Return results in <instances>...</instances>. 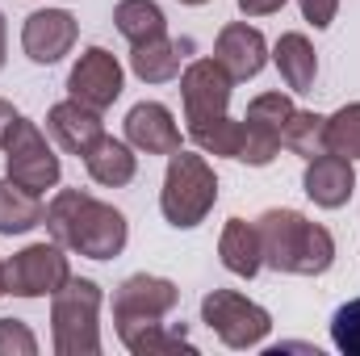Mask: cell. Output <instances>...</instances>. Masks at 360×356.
Returning <instances> with one entry per match:
<instances>
[{"instance_id":"cell-1","label":"cell","mask_w":360,"mask_h":356,"mask_svg":"<svg viewBox=\"0 0 360 356\" xmlns=\"http://www.w3.org/2000/svg\"><path fill=\"white\" fill-rule=\"evenodd\" d=\"M46 231L59 248L89 256V260H113L122 256L130 227L126 214L109 201H96L84 189H59L46 205Z\"/></svg>"},{"instance_id":"cell-2","label":"cell","mask_w":360,"mask_h":356,"mask_svg":"<svg viewBox=\"0 0 360 356\" xmlns=\"http://www.w3.org/2000/svg\"><path fill=\"white\" fill-rule=\"evenodd\" d=\"M264 265L293 276H323L335 265V239L327 227L310 222L297 210H264L256 218Z\"/></svg>"},{"instance_id":"cell-3","label":"cell","mask_w":360,"mask_h":356,"mask_svg":"<svg viewBox=\"0 0 360 356\" xmlns=\"http://www.w3.org/2000/svg\"><path fill=\"white\" fill-rule=\"evenodd\" d=\"M101 285L89 276H68L59 293H51V344L59 356L101 352Z\"/></svg>"},{"instance_id":"cell-4","label":"cell","mask_w":360,"mask_h":356,"mask_svg":"<svg viewBox=\"0 0 360 356\" xmlns=\"http://www.w3.org/2000/svg\"><path fill=\"white\" fill-rule=\"evenodd\" d=\"M218 201V177L210 168L205 155H193L180 147L176 155H168V172L160 189V210L176 231H193L197 222H205V214Z\"/></svg>"},{"instance_id":"cell-5","label":"cell","mask_w":360,"mask_h":356,"mask_svg":"<svg viewBox=\"0 0 360 356\" xmlns=\"http://www.w3.org/2000/svg\"><path fill=\"white\" fill-rule=\"evenodd\" d=\"M201 323H205L226 348H235V352L260 348L272 331L269 310H264L260 302L235 293V289H214V293H205V298H201Z\"/></svg>"},{"instance_id":"cell-6","label":"cell","mask_w":360,"mask_h":356,"mask_svg":"<svg viewBox=\"0 0 360 356\" xmlns=\"http://www.w3.org/2000/svg\"><path fill=\"white\" fill-rule=\"evenodd\" d=\"M235 80L222 72L218 59H193L180 72V101H184V122H188V139H197L201 130H210L214 122L226 117Z\"/></svg>"},{"instance_id":"cell-7","label":"cell","mask_w":360,"mask_h":356,"mask_svg":"<svg viewBox=\"0 0 360 356\" xmlns=\"http://www.w3.org/2000/svg\"><path fill=\"white\" fill-rule=\"evenodd\" d=\"M180 302V289L168 276H151V272H134L117 285L113 293V323H117V340H126L130 331L160 323L164 314H172Z\"/></svg>"},{"instance_id":"cell-8","label":"cell","mask_w":360,"mask_h":356,"mask_svg":"<svg viewBox=\"0 0 360 356\" xmlns=\"http://www.w3.org/2000/svg\"><path fill=\"white\" fill-rule=\"evenodd\" d=\"M72 265L59 243H30L4 260V293L13 298H51L68 285Z\"/></svg>"},{"instance_id":"cell-9","label":"cell","mask_w":360,"mask_h":356,"mask_svg":"<svg viewBox=\"0 0 360 356\" xmlns=\"http://www.w3.org/2000/svg\"><path fill=\"white\" fill-rule=\"evenodd\" d=\"M4 164H8V177L17 180V184H25L30 193H46V189H55L59 184V155L51 151V143H46V134L34 126V122H17L13 126V134H8V143H4Z\"/></svg>"},{"instance_id":"cell-10","label":"cell","mask_w":360,"mask_h":356,"mask_svg":"<svg viewBox=\"0 0 360 356\" xmlns=\"http://www.w3.org/2000/svg\"><path fill=\"white\" fill-rule=\"evenodd\" d=\"M122 80H126V72H122L117 55H109L105 46H89V51H80L76 68L68 72V92H72V101L105 113L122 96Z\"/></svg>"},{"instance_id":"cell-11","label":"cell","mask_w":360,"mask_h":356,"mask_svg":"<svg viewBox=\"0 0 360 356\" xmlns=\"http://www.w3.org/2000/svg\"><path fill=\"white\" fill-rule=\"evenodd\" d=\"M76 34H80V25L68 8H38L21 25V51L34 63H59L76 46Z\"/></svg>"},{"instance_id":"cell-12","label":"cell","mask_w":360,"mask_h":356,"mask_svg":"<svg viewBox=\"0 0 360 356\" xmlns=\"http://www.w3.org/2000/svg\"><path fill=\"white\" fill-rule=\"evenodd\" d=\"M214 59H218L222 72L239 84V80H252V76L264 72V63H269V42H264V34H260L256 25L231 21V25H222V34H218V42H214Z\"/></svg>"},{"instance_id":"cell-13","label":"cell","mask_w":360,"mask_h":356,"mask_svg":"<svg viewBox=\"0 0 360 356\" xmlns=\"http://www.w3.org/2000/svg\"><path fill=\"white\" fill-rule=\"evenodd\" d=\"M126 143L143 155H176L180 151V126L168 105L160 101H139L126 113Z\"/></svg>"},{"instance_id":"cell-14","label":"cell","mask_w":360,"mask_h":356,"mask_svg":"<svg viewBox=\"0 0 360 356\" xmlns=\"http://www.w3.org/2000/svg\"><path fill=\"white\" fill-rule=\"evenodd\" d=\"M306 197L319 205V210H340L352 201V189H356V168L352 160L335 155V151H323L314 160H306V177H302Z\"/></svg>"},{"instance_id":"cell-15","label":"cell","mask_w":360,"mask_h":356,"mask_svg":"<svg viewBox=\"0 0 360 356\" xmlns=\"http://www.w3.org/2000/svg\"><path fill=\"white\" fill-rule=\"evenodd\" d=\"M46 130H51V139L68 151V155H89L92 147L105 139V122H101V113L89 109V105H80V101H59V105H51V113H46Z\"/></svg>"},{"instance_id":"cell-16","label":"cell","mask_w":360,"mask_h":356,"mask_svg":"<svg viewBox=\"0 0 360 356\" xmlns=\"http://www.w3.org/2000/svg\"><path fill=\"white\" fill-rule=\"evenodd\" d=\"M218 256H222V268H226V272H235V276H256V272L264 268V248H260L256 222L231 218V222L222 227Z\"/></svg>"},{"instance_id":"cell-17","label":"cell","mask_w":360,"mask_h":356,"mask_svg":"<svg viewBox=\"0 0 360 356\" xmlns=\"http://www.w3.org/2000/svg\"><path fill=\"white\" fill-rule=\"evenodd\" d=\"M272 63H276V72H281V80H285L289 92H310L314 89L319 55H314V46H310L306 34H297V30H293V34H281L276 46H272Z\"/></svg>"},{"instance_id":"cell-18","label":"cell","mask_w":360,"mask_h":356,"mask_svg":"<svg viewBox=\"0 0 360 356\" xmlns=\"http://www.w3.org/2000/svg\"><path fill=\"white\" fill-rule=\"evenodd\" d=\"M84 168H89V177L96 180V184H105V189H122V184H130L134 172H139V155H134L130 143L105 134L89 155H84Z\"/></svg>"},{"instance_id":"cell-19","label":"cell","mask_w":360,"mask_h":356,"mask_svg":"<svg viewBox=\"0 0 360 356\" xmlns=\"http://www.w3.org/2000/svg\"><path fill=\"white\" fill-rule=\"evenodd\" d=\"M42 222H46L42 197L30 193L25 184H17L13 177L0 180V235H25Z\"/></svg>"},{"instance_id":"cell-20","label":"cell","mask_w":360,"mask_h":356,"mask_svg":"<svg viewBox=\"0 0 360 356\" xmlns=\"http://www.w3.org/2000/svg\"><path fill=\"white\" fill-rule=\"evenodd\" d=\"M130 72L143 84H168V80H176L180 76V46L168 34H160L151 42H139L134 55H130Z\"/></svg>"},{"instance_id":"cell-21","label":"cell","mask_w":360,"mask_h":356,"mask_svg":"<svg viewBox=\"0 0 360 356\" xmlns=\"http://www.w3.org/2000/svg\"><path fill=\"white\" fill-rule=\"evenodd\" d=\"M113 25H117V34H122L130 46L168 34V17H164V8H160L155 0H122V4L113 8Z\"/></svg>"},{"instance_id":"cell-22","label":"cell","mask_w":360,"mask_h":356,"mask_svg":"<svg viewBox=\"0 0 360 356\" xmlns=\"http://www.w3.org/2000/svg\"><path fill=\"white\" fill-rule=\"evenodd\" d=\"M281 147H289L302 160H314L327 151V117L314 109H293L285 130H281Z\"/></svg>"},{"instance_id":"cell-23","label":"cell","mask_w":360,"mask_h":356,"mask_svg":"<svg viewBox=\"0 0 360 356\" xmlns=\"http://www.w3.org/2000/svg\"><path fill=\"white\" fill-rule=\"evenodd\" d=\"M281 151V130L269 122H256V117H243V134H239V164H252V168H264L276 160Z\"/></svg>"},{"instance_id":"cell-24","label":"cell","mask_w":360,"mask_h":356,"mask_svg":"<svg viewBox=\"0 0 360 356\" xmlns=\"http://www.w3.org/2000/svg\"><path fill=\"white\" fill-rule=\"evenodd\" d=\"M122 344H126L134 356H168V352H180V348H184V352H193V344H188L184 327H180V331H168L164 323H147V327L130 331Z\"/></svg>"},{"instance_id":"cell-25","label":"cell","mask_w":360,"mask_h":356,"mask_svg":"<svg viewBox=\"0 0 360 356\" xmlns=\"http://www.w3.org/2000/svg\"><path fill=\"white\" fill-rule=\"evenodd\" d=\"M327 151H335L344 160H360V101L327 117Z\"/></svg>"},{"instance_id":"cell-26","label":"cell","mask_w":360,"mask_h":356,"mask_svg":"<svg viewBox=\"0 0 360 356\" xmlns=\"http://www.w3.org/2000/svg\"><path fill=\"white\" fill-rule=\"evenodd\" d=\"M239 134H243V122H235V117L226 113L222 122H214L210 130H201L193 143H197L205 155H231V160H235V155H239Z\"/></svg>"},{"instance_id":"cell-27","label":"cell","mask_w":360,"mask_h":356,"mask_svg":"<svg viewBox=\"0 0 360 356\" xmlns=\"http://www.w3.org/2000/svg\"><path fill=\"white\" fill-rule=\"evenodd\" d=\"M331 344L344 356H360V298H352L348 306L335 310V319H331Z\"/></svg>"},{"instance_id":"cell-28","label":"cell","mask_w":360,"mask_h":356,"mask_svg":"<svg viewBox=\"0 0 360 356\" xmlns=\"http://www.w3.org/2000/svg\"><path fill=\"white\" fill-rule=\"evenodd\" d=\"M289 113H293V96H289V92H260V96L248 105V117L269 122V126H276V130H285Z\"/></svg>"},{"instance_id":"cell-29","label":"cell","mask_w":360,"mask_h":356,"mask_svg":"<svg viewBox=\"0 0 360 356\" xmlns=\"http://www.w3.org/2000/svg\"><path fill=\"white\" fill-rule=\"evenodd\" d=\"M38 340L21 319H0V356H34Z\"/></svg>"},{"instance_id":"cell-30","label":"cell","mask_w":360,"mask_h":356,"mask_svg":"<svg viewBox=\"0 0 360 356\" xmlns=\"http://www.w3.org/2000/svg\"><path fill=\"white\" fill-rule=\"evenodd\" d=\"M297 4H302V17L314 30H327L335 21V13H340V0H297Z\"/></svg>"},{"instance_id":"cell-31","label":"cell","mask_w":360,"mask_h":356,"mask_svg":"<svg viewBox=\"0 0 360 356\" xmlns=\"http://www.w3.org/2000/svg\"><path fill=\"white\" fill-rule=\"evenodd\" d=\"M289 0H239V13L243 17H269V13H281Z\"/></svg>"},{"instance_id":"cell-32","label":"cell","mask_w":360,"mask_h":356,"mask_svg":"<svg viewBox=\"0 0 360 356\" xmlns=\"http://www.w3.org/2000/svg\"><path fill=\"white\" fill-rule=\"evenodd\" d=\"M17 122H21V113L13 109V101H0V147L8 143V134H13Z\"/></svg>"},{"instance_id":"cell-33","label":"cell","mask_w":360,"mask_h":356,"mask_svg":"<svg viewBox=\"0 0 360 356\" xmlns=\"http://www.w3.org/2000/svg\"><path fill=\"white\" fill-rule=\"evenodd\" d=\"M8 59V30H4V13H0V68Z\"/></svg>"},{"instance_id":"cell-34","label":"cell","mask_w":360,"mask_h":356,"mask_svg":"<svg viewBox=\"0 0 360 356\" xmlns=\"http://www.w3.org/2000/svg\"><path fill=\"white\" fill-rule=\"evenodd\" d=\"M0 298H4V260H0Z\"/></svg>"},{"instance_id":"cell-35","label":"cell","mask_w":360,"mask_h":356,"mask_svg":"<svg viewBox=\"0 0 360 356\" xmlns=\"http://www.w3.org/2000/svg\"><path fill=\"white\" fill-rule=\"evenodd\" d=\"M180 4H210V0H180Z\"/></svg>"}]
</instances>
